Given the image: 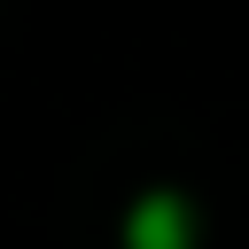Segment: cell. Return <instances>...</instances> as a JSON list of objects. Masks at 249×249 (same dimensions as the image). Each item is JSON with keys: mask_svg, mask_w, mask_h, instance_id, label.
Returning a JSON list of instances; mask_svg holds the SVG:
<instances>
[{"mask_svg": "<svg viewBox=\"0 0 249 249\" xmlns=\"http://www.w3.org/2000/svg\"><path fill=\"white\" fill-rule=\"evenodd\" d=\"M132 241L140 249H179V202H148L140 226H132Z\"/></svg>", "mask_w": 249, "mask_h": 249, "instance_id": "obj_1", "label": "cell"}]
</instances>
